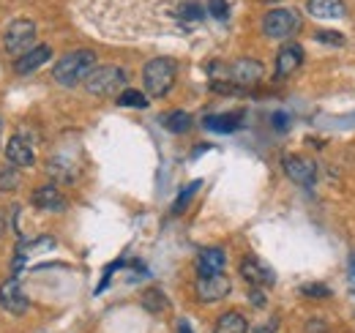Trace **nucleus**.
Masks as SVG:
<instances>
[{
    "label": "nucleus",
    "mask_w": 355,
    "mask_h": 333,
    "mask_svg": "<svg viewBox=\"0 0 355 333\" xmlns=\"http://www.w3.org/2000/svg\"><path fill=\"white\" fill-rule=\"evenodd\" d=\"M93 69H96V52H90V49H77V52L63 55V58L55 63L52 77H55V83L66 85V87H74L77 83H85Z\"/></svg>",
    "instance_id": "obj_1"
},
{
    "label": "nucleus",
    "mask_w": 355,
    "mask_h": 333,
    "mask_svg": "<svg viewBox=\"0 0 355 333\" xmlns=\"http://www.w3.org/2000/svg\"><path fill=\"white\" fill-rule=\"evenodd\" d=\"M175 60H170V58H153V60H148L145 63V69H142V83H145V90H148V96H164L173 85H175Z\"/></svg>",
    "instance_id": "obj_2"
},
{
    "label": "nucleus",
    "mask_w": 355,
    "mask_h": 333,
    "mask_svg": "<svg viewBox=\"0 0 355 333\" xmlns=\"http://www.w3.org/2000/svg\"><path fill=\"white\" fill-rule=\"evenodd\" d=\"M263 31L268 39H290L301 31V14L295 8H273L263 19Z\"/></svg>",
    "instance_id": "obj_3"
},
{
    "label": "nucleus",
    "mask_w": 355,
    "mask_h": 333,
    "mask_svg": "<svg viewBox=\"0 0 355 333\" xmlns=\"http://www.w3.org/2000/svg\"><path fill=\"white\" fill-rule=\"evenodd\" d=\"M126 85V71L118 66H96L85 80V87L93 96H112Z\"/></svg>",
    "instance_id": "obj_4"
},
{
    "label": "nucleus",
    "mask_w": 355,
    "mask_h": 333,
    "mask_svg": "<svg viewBox=\"0 0 355 333\" xmlns=\"http://www.w3.org/2000/svg\"><path fill=\"white\" fill-rule=\"evenodd\" d=\"M33 42H36V25L31 19H14L3 33L6 52H14V55H25Z\"/></svg>",
    "instance_id": "obj_5"
},
{
    "label": "nucleus",
    "mask_w": 355,
    "mask_h": 333,
    "mask_svg": "<svg viewBox=\"0 0 355 333\" xmlns=\"http://www.w3.org/2000/svg\"><path fill=\"white\" fill-rule=\"evenodd\" d=\"M263 74H266V69H263V63L260 60H252V58H241V60H235L232 66H230V83L238 85V87H249V85H257L263 80Z\"/></svg>",
    "instance_id": "obj_6"
},
{
    "label": "nucleus",
    "mask_w": 355,
    "mask_h": 333,
    "mask_svg": "<svg viewBox=\"0 0 355 333\" xmlns=\"http://www.w3.org/2000/svg\"><path fill=\"white\" fill-rule=\"evenodd\" d=\"M284 172L298 186H314L317 180V164L304 156H284Z\"/></svg>",
    "instance_id": "obj_7"
},
{
    "label": "nucleus",
    "mask_w": 355,
    "mask_h": 333,
    "mask_svg": "<svg viewBox=\"0 0 355 333\" xmlns=\"http://www.w3.org/2000/svg\"><path fill=\"white\" fill-rule=\"evenodd\" d=\"M230 295V279L219 273V276H200L197 279V298L202 303H216Z\"/></svg>",
    "instance_id": "obj_8"
},
{
    "label": "nucleus",
    "mask_w": 355,
    "mask_h": 333,
    "mask_svg": "<svg viewBox=\"0 0 355 333\" xmlns=\"http://www.w3.org/2000/svg\"><path fill=\"white\" fill-rule=\"evenodd\" d=\"M0 306H3L8 314H25L28 298H25V292L19 290L17 279H8V282L0 284Z\"/></svg>",
    "instance_id": "obj_9"
},
{
    "label": "nucleus",
    "mask_w": 355,
    "mask_h": 333,
    "mask_svg": "<svg viewBox=\"0 0 355 333\" xmlns=\"http://www.w3.org/2000/svg\"><path fill=\"white\" fill-rule=\"evenodd\" d=\"M6 159H8V164L11 166L22 169V166H33L36 153H33V148H31L28 139H22V137H11L8 145H6Z\"/></svg>",
    "instance_id": "obj_10"
},
{
    "label": "nucleus",
    "mask_w": 355,
    "mask_h": 333,
    "mask_svg": "<svg viewBox=\"0 0 355 333\" xmlns=\"http://www.w3.org/2000/svg\"><path fill=\"white\" fill-rule=\"evenodd\" d=\"M301 63H304V46L301 44H284L276 55V74L290 77Z\"/></svg>",
    "instance_id": "obj_11"
},
{
    "label": "nucleus",
    "mask_w": 355,
    "mask_h": 333,
    "mask_svg": "<svg viewBox=\"0 0 355 333\" xmlns=\"http://www.w3.org/2000/svg\"><path fill=\"white\" fill-rule=\"evenodd\" d=\"M241 276L249 282V284H254V287H268V284H273V271L263 265L260 259H254V257H246V259H241Z\"/></svg>",
    "instance_id": "obj_12"
},
{
    "label": "nucleus",
    "mask_w": 355,
    "mask_h": 333,
    "mask_svg": "<svg viewBox=\"0 0 355 333\" xmlns=\"http://www.w3.org/2000/svg\"><path fill=\"white\" fill-rule=\"evenodd\" d=\"M49 55H52V49H49L46 44L33 46V49H28L25 55H19V58H17L14 69H17V74H33L36 69H42L46 60H49Z\"/></svg>",
    "instance_id": "obj_13"
},
{
    "label": "nucleus",
    "mask_w": 355,
    "mask_h": 333,
    "mask_svg": "<svg viewBox=\"0 0 355 333\" xmlns=\"http://www.w3.org/2000/svg\"><path fill=\"white\" fill-rule=\"evenodd\" d=\"M224 265H227V257L216 246L202 249L197 254V271H200V276H219L224 271Z\"/></svg>",
    "instance_id": "obj_14"
},
{
    "label": "nucleus",
    "mask_w": 355,
    "mask_h": 333,
    "mask_svg": "<svg viewBox=\"0 0 355 333\" xmlns=\"http://www.w3.org/2000/svg\"><path fill=\"white\" fill-rule=\"evenodd\" d=\"M33 205L42 210H55L58 213V210L66 208V197L60 194V189L55 183H46V186L33 191Z\"/></svg>",
    "instance_id": "obj_15"
},
{
    "label": "nucleus",
    "mask_w": 355,
    "mask_h": 333,
    "mask_svg": "<svg viewBox=\"0 0 355 333\" xmlns=\"http://www.w3.org/2000/svg\"><path fill=\"white\" fill-rule=\"evenodd\" d=\"M306 8H309L311 17H317V19H342L347 14L342 0H309Z\"/></svg>",
    "instance_id": "obj_16"
},
{
    "label": "nucleus",
    "mask_w": 355,
    "mask_h": 333,
    "mask_svg": "<svg viewBox=\"0 0 355 333\" xmlns=\"http://www.w3.org/2000/svg\"><path fill=\"white\" fill-rule=\"evenodd\" d=\"M249 331V323L241 311H227L216 320V328L214 333H246Z\"/></svg>",
    "instance_id": "obj_17"
},
{
    "label": "nucleus",
    "mask_w": 355,
    "mask_h": 333,
    "mask_svg": "<svg viewBox=\"0 0 355 333\" xmlns=\"http://www.w3.org/2000/svg\"><path fill=\"white\" fill-rule=\"evenodd\" d=\"M162 126L170 128L173 134H183V131H189L191 118H189V112H183V110H173V112L162 115Z\"/></svg>",
    "instance_id": "obj_18"
},
{
    "label": "nucleus",
    "mask_w": 355,
    "mask_h": 333,
    "mask_svg": "<svg viewBox=\"0 0 355 333\" xmlns=\"http://www.w3.org/2000/svg\"><path fill=\"white\" fill-rule=\"evenodd\" d=\"M46 172H49L58 183H71V180L77 178V169H74V166H69L66 159H52V162L46 164Z\"/></svg>",
    "instance_id": "obj_19"
},
{
    "label": "nucleus",
    "mask_w": 355,
    "mask_h": 333,
    "mask_svg": "<svg viewBox=\"0 0 355 333\" xmlns=\"http://www.w3.org/2000/svg\"><path fill=\"white\" fill-rule=\"evenodd\" d=\"M241 115H214V118H208L205 121V128H211V131H222V134H227V131H235V128H241Z\"/></svg>",
    "instance_id": "obj_20"
},
{
    "label": "nucleus",
    "mask_w": 355,
    "mask_h": 333,
    "mask_svg": "<svg viewBox=\"0 0 355 333\" xmlns=\"http://www.w3.org/2000/svg\"><path fill=\"white\" fill-rule=\"evenodd\" d=\"M175 14L183 25H191V22H200L205 11H202V6H200L197 0H186V3H180V6H178Z\"/></svg>",
    "instance_id": "obj_21"
},
{
    "label": "nucleus",
    "mask_w": 355,
    "mask_h": 333,
    "mask_svg": "<svg viewBox=\"0 0 355 333\" xmlns=\"http://www.w3.org/2000/svg\"><path fill=\"white\" fill-rule=\"evenodd\" d=\"M142 306L150 311V314H162L170 303H167V298H164V292L162 290H148L142 295Z\"/></svg>",
    "instance_id": "obj_22"
},
{
    "label": "nucleus",
    "mask_w": 355,
    "mask_h": 333,
    "mask_svg": "<svg viewBox=\"0 0 355 333\" xmlns=\"http://www.w3.org/2000/svg\"><path fill=\"white\" fill-rule=\"evenodd\" d=\"M17 186H19V172H17V166H6V169L0 172V194L14 191Z\"/></svg>",
    "instance_id": "obj_23"
},
{
    "label": "nucleus",
    "mask_w": 355,
    "mask_h": 333,
    "mask_svg": "<svg viewBox=\"0 0 355 333\" xmlns=\"http://www.w3.org/2000/svg\"><path fill=\"white\" fill-rule=\"evenodd\" d=\"M118 104H121V107H139V110H142V107H148V99H145L139 90H123V93L118 96Z\"/></svg>",
    "instance_id": "obj_24"
},
{
    "label": "nucleus",
    "mask_w": 355,
    "mask_h": 333,
    "mask_svg": "<svg viewBox=\"0 0 355 333\" xmlns=\"http://www.w3.org/2000/svg\"><path fill=\"white\" fill-rule=\"evenodd\" d=\"M208 11H211L216 19H227V17H230V6H227V0H208Z\"/></svg>",
    "instance_id": "obj_25"
},
{
    "label": "nucleus",
    "mask_w": 355,
    "mask_h": 333,
    "mask_svg": "<svg viewBox=\"0 0 355 333\" xmlns=\"http://www.w3.org/2000/svg\"><path fill=\"white\" fill-rule=\"evenodd\" d=\"M301 292H304L306 298H328V295H331V290H328L325 284H304Z\"/></svg>",
    "instance_id": "obj_26"
},
{
    "label": "nucleus",
    "mask_w": 355,
    "mask_h": 333,
    "mask_svg": "<svg viewBox=\"0 0 355 333\" xmlns=\"http://www.w3.org/2000/svg\"><path fill=\"white\" fill-rule=\"evenodd\" d=\"M314 39H317V42H322V44H336V46H342V44H345V36H342V33H334V31H320Z\"/></svg>",
    "instance_id": "obj_27"
},
{
    "label": "nucleus",
    "mask_w": 355,
    "mask_h": 333,
    "mask_svg": "<svg viewBox=\"0 0 355 333\" xmlns=\"http://www.w3.org/2000/svg\"><path fill=\"white\" fill-rule=\"evenodd\" d=\"M197 186H200V183H197V180H194V183H191V186H189V189H186V191H183V194H180V197H178V203H175V213H180V210L186 208V203H189V200H191V194H194V191H197Z\"/></svg>",
    "instance_id": "obj_28"
},
{
    "label": "nucleus",
    "mask_w": 355,
    "mask_h": 333,
    "mask_svg": "<svg viewBox=\"0 0 355 333\" xmlns=\"http://www.w3.org/2000/svg\"><path fill=\"white\" fill-rule=\"evenodd\" d=\"M249 298H252V303H254V306H266V295H263L260 287H254V290L249 292Z\"/></svg>",
    "instance_id": "obj_29"
},
{
    "label": "nucleus",
    "mask_w": 355,
    "mask_h": 333,
    "mask_svg": "<svg viewBox=\"0 0 355 333\" xmlns=\"http://www.w3.org/2000/svg\"><path fill=\"white\" fill-rule=\"evenodd\" d=\"M276 325H279V323H276V320H270V323H266V325L254 328V333H273V331H276Z\"/></svg>",
    "instance_id": "obj_30"
},
{
    "label": "nucleus",
    "mask_w": 355,
    "mask_h": 333,
    "mask_svg": "<svg viewBox=\"0 0 355 333\" xmlns=\"http://www.w3.org/2000/svg\"><path fill=\"white\" fill-rule=\"evenodd\" d=\"M347 284H350V292L355 295V262L350 265V273H347Z\"/></svg>",
    "instance_id": "obj_31"
},
{
    "label": "nucleus",
    "mask_w": 355,
    "mask_h": 333,
    "mask_svg": "<svg viewBox=\"0 0 355 333\" xmlns=\"http://www.w3.org/2000/svg\"><path fill=\"white\" fill-rule=\"evenodd\" d=\"M309 333H325V325L322 323H309Z\"/></svg>",
    "instance_id": "obj_32"
},
{
    "label": "nucleus",
    "mask_w": 355,
    "mask_h": 333,
    "mask_svg": "<svg viewBox=\"0 0 355 333\" xmlns=\"http://www.w3.org/2000/svg\"><path fill=\"white\" fill-rule=\"evenodd\" d=\"M178 333H194V331L189 328V323H180V325H178Z\"/></svg>",
    "instance_id": "obj_33"
},
{
    "label": "nucleus",
    "mask_w": 355,
    "mask_h": 333,
    "mask_svg": "<svg viewBox=\"0 0 355 333\" xmlns=\"http://www.w3.org/2000/svg\"><path fill=\"white\" fill-rule=\"evenodd\" d=\"M3 227H6V216H3V213H0V235H3V232H6V230H3Z\"/></svg>",
    "instance_id": "obj_34"
},
{
    "label": "nucleus",
    "mask_w": 355,
    "mask_h": 333,
    "mask_svg": "<svg viewBox=\"0 0 355 333\" xmlns=\"http://www.w3.org/2000/svg\"><path fill=\"white\" fill-rule=\"evenodd\" d=\"M0 128H3V123H0Z\"/></svg>",
    "instance_id": "obj_35"
}]
</instances>
